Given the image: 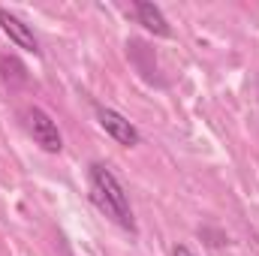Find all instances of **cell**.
I'll return each instance as SVG.
<instances>
[{"mask_svg":"<svg viewBox=\"0 0 259 256\" xmlns=\"http://www.w3.org/2000/svg\"><path fill=\"white\" fill-rule=\"evenodd\" d=\"M88 190L94 205L112 217L121 229L136 232V220H133V208H130V196L124 190V184L118 181V175L106 166V163H91L88 166Z\"/></svg>","mask_w":259,"mask_h":256,"instance_id":"6da1fadb","label":"cell"},{"mask_svg":"<svg viewBox=\"0 0 259 256\" xmlns=\"http://www.w3.org/2000/svg\"><path fill=\"white\" fill-rule=\"evenodd\" d=\"M172 256H196L187 244H175V250H172Z\"/></svg>","mask_w":259,"mask_h":256,"instance_id":"52a82bcc","label":"cell"},{"mask_svg":"<svg viewBox=\"0 0 259 256\" xmlns=\"http://www.w3.org/2000/svg\"><path fill=\"white\" fill-rule=\"evenodd\" d=\"M0 78L12 88V84H24V81H27V72H24L21 61H15V58H0Z\"/></svg>","mask_w":259,"mask_h":256,"instance_id":"8992f818","label":"cell"},{"mask_svg":"<svg viewBox=\"0 0 259 256\" xmlns=\"http://www.w3.org/2000/svg\"><path fill=\"white\" fill-rule=\"evenodd\" d=\"M97 124L106 130L118 145H124V148H136V145L142 142L139 130L133 127L121 112H115V109H109V106H97Z\"/></svg>","mask_w":259,"mask_h":256,"instance_id":"3957f363","label":"cell"},{"mask_svg":"<svg viewBox=\"0 0 259 256\" xmlns=\"http://www.w3.org/2000/svg\"><path fill=\"white\" fill-rule=\"evenodd\" d=\"M133 15H136V21H139L145 30H151L154 36H172V27H169V21H166V15H163L160 6L139 0V3H133Z\"/></svg>","mask_w":259,"mask_h":256,"instance_id":"5b68a950","label":"cell"},{"mask_svg":"<svg viewBox=\"0 0 259 256\" xmlns=\"http://www.w3.org/2000/svg\"><path fill=\"white\" fill-rule=\"evenodd\" d=\"M21 121H24V130L30 133V139H33L42 151H49V154H61V151H64V136H61L55 118H52L46 109L27 106V109L21 112Z\"/></svg>","mask_w":259,"mask_h":256,"instance_id":"7a4b0ae2","label":"cell"},{"mask_svg":"<svg viewBox=\"0 0 259 256\" xmlns=\"http://www.w3.org/2000/svg\"><path fill=\"white\" fill-rule=\"evenodd\" d=\"M0 27H3V33L18 46V49H24V52H33V55H39V42H36V36H33V30L21 21V18H15L12 12H6V9H0Z\"/></svg>","mask_w":259,"mask_h":256,"instance_id":"277c9868","label":"cell"}]
</instances>
